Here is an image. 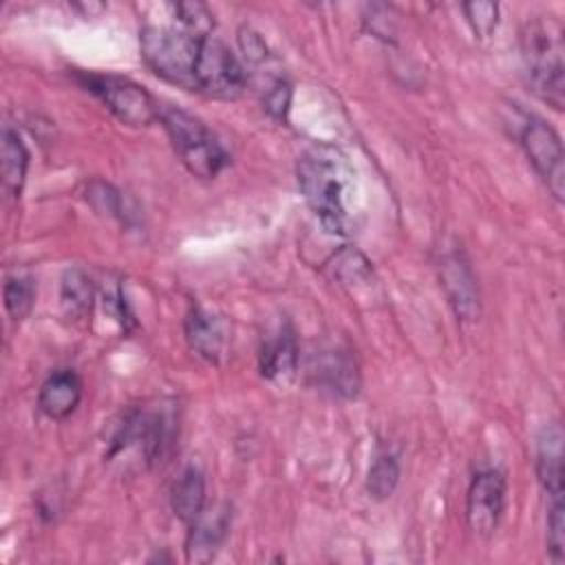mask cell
<instances>
[{
	"mask_svg": "<svg viewBox=\"0 0 565 565\" xmlns=\"http://www.w3.org/2000/svg\"><path fill=\"white\" fill-rule=\"evenodd\" d=\"M82 399V382L75 371H53L40 386L38 406L51 419H66Z\"/></svg>",
	"mask_w": 565,
	"mask_h": 565,
	"instance_id": "8fae6325",
	"label": "cell"
},
{
	"mask_svg": "<svg viewBox=\"0 0 565 565\" xmlns=\"http://www.w3.org/2000/svg\"><path fill=\"white\" fill-rule=\"evenodd\" d=\"M439 278L457 318L477 320L479 289L472 269L461 252H446L439 260Z\"/></svg>",
	"mask_w": 565,
	"mask_h": 565,
	"instance_id": "9c48e42d",
	"label": "cell"
},
{
	"mask_svg": "<svg viewBox=\"0 0 565 565\" xmlns=\"http://www.w3.org/2000/svg\"><path fill=\"white\" fill-rule=\"evenodd\" d=\"M203 40L179 24H146L139 33L141 57L150 71L188 90H194V66Z\"/></svg>",
	"mask_w": 565,
	"mask_h": 565,
	"instance_id": "7a4b0ae2",
	"label": "cell"
},
{
	"mask_svg": "<svg viewBox=\"0 0 565 565\" xmlns=\"http://www.w3.org/2000/svg\"><path fill=\"white\" fill-rule=\"evenodd\" d=\"M84 84L90 93H95L108 110L128 126H148L154 119H159V104L152 99V95L126 79L115 75H84Z\"/></svg>",
	"mask_w": 565,
	"mask_h": 565,
	"instance_id": "8992f818",
	"label": "cell"
},
{
	"mask_svg": "<svg viewBox=\"0 0 565 565\" xmlns=\"http://www.w3.org/2000/svg\"><path fill=\"white\" fill-rule=\"evenodd\" d=\"M289 104H291V84H289L287 79H276V82L271 84V88L265 93V97H263L265 110H267L274 119L282 121V119H287Z\"/></svg>",
	"mask_w": 565,
	"mask_h": 565,
	"instance_id": "cb8c5ba5",
	"label": "cell"
},
{
	"mask_svg": "<svg viewBox=\"0 0 565 565\" xmlns=\"http://www.w3.org/2000/svg\"><path fill=\"white\" fill-rule=\"evenodd\" d=\"M296 366H298L296 335L289 327H280L260 347V353H258L260 375L267 380H285L294 375Z\"/></svg>",
	"mask_w": 565,
	"mask_h": 565,
	"instance_id": "5bb4252c",
	"label": "cell"
},
{
	"mask_svg": "<svg viewBox=\"0 0 565 565\" xmlns=\"http://www.w3.org/2000/svg\"><path fill=\"white\" fill-rule=\"evenodd\" d=\"M521 60L530 88L556 110L563 108V26L554 15H536L521 29Z\"/></svg>",
	"mask_w": 565,
	"mask_h": 565,
	"instance_id": "6da1fadb",
	"label": "cell"
},
{
	"mask_svg": "<svg viewBox=\"0 0 565 565\" xmlns=\"http://www.w3.org/2000/svg\"><path fill=\"white\" fill-rule=\"evenodd\" d=\"M230 527V512L227 508L218 505L210 512H201L194 523H190V534L185 541V556L188 561H210L218 545L223 543Z\"/></svg>",
	"mask_w": 565,
	"mask_h": 565,
	"instance_id": "7c38bea8",
	"label": "cell"
},
{
	"mask_svg": "<svg viewBox=\"0 0 565 565\" xmlns=\"http://www.w3.org/2000/svg\"><path fill=\"white\" fill-rule=\"evenodd\" d=\"M468 24L477 38H490L499 24V4L497 2H463L461 4Z\"/></svg>",
	"mask_w": 565,
	"mask_h": 565,
	"instance_id": "7402d4cb",
	"label": "cell"
},
{
	"mask_svg": "<svg viewBox=\"0 0 565 565\" xmlns=\"http://www.w3.org/2000/svg\"><path fill=\"white\" fill-rule=\"evenodd\" d=\"M245 88V71L238 57L212 35L201 42L194 66V90L216 99H236Z\"/></svg>",
	"mask_w": 565,
	"mask_h": 565,
	"instance_id": "5b68a950",
	"label": "cell"
},
{
	"mask_svg": "<svg viewBox=\"0 0 565 565\" xmlns=\"http://www.w3.org/2000/svg\"><path fill=\"white\" fill-rule=\"evenodd\" d=\"M547 552L554 563H563L565 558V514L563 499H554L547 512Z\"/></svg>",
	"mask_w": 565,
	"mask_h": 565,
	"instance_id": "603a6c76",
	"label": "cell"
},
{
	"mask_svg": "<svg viewBox=\"0 0 565 565\" xmlns=\"http://www.w3.org/2000/svg\"><path fill=\"white\" fill-rule=\"evenodd\" d=\"M505 503V477L490 468L472 477L466 497V519L475 534L490 536L501 519Z\"/></svg>",
	"mask_w": 565,
	"mask_h": 565,
	"instance_id": "ba28073f",
	"label": "cell"
},
{
	"mask_svg": "<svg viewBox=\"0 0 565 565\" xmlns=\"http://www.w3.org/2000/svg\"><path fill=\"white\" fill-rule=\"evenodd\" d=\"M238 46H241L245 60L252 62V64L265 62V57H267V44L263 42L260 33H256L249 26L238 29Z\"/></svg>",
	"mask_w": 565,
	"mask_h": 565,
	"instance_id": "d4e9b609",
	"label": "cell"
},
{
	"mask_svg": "<svg viewBox=\"0 0 565 565\" xmlns=\"http://www.w3.org/2000/svg\"><path fill=\"white\" fill-rule=\"evenodd\" d=\"M399 481V463L395 459L393 452H377L371 470H369V479H366V490L373 499L382 501L386 497L393 494L395 486Z\"/></svg>",
	"mask_w": 565,
	"mask_h": 565,
	"instance_id": "d6986e66",
	"label": "cell"
},
{
	"mask_svg": "<svg viewBox=\"0 0 565 565\" xmlns=\"http://www.w3.org/2000/svg\"><path fill=\"white\" fill-rule=\"evenodd\" d=\"M93 298H95L93 282L82 269H68L62 276L60 300H62V309L68 318H73V320L84 318L93 307Z\"/></svg>",
	"mask_w": 565,
	"mask_h": 565,
	"instance_id": "ac0fdd59",
	"label": "cell"
},
{
	"mask_svg": "<svg viewBox=\"0 0 565 565\" xmlns=\"http://www.w3.org/2000/svg\"><path fill=\"white\" fill-rule=\"evenodd\" d=\"M563 430L550 424L536 441V475L550 499H563Z\"/></svg>",
	"mask_w": 565,
	"mask_h": 565,
	"instance_id": "4fadbf2b",
	"label": "cell"
},
{
	"mask_svg": "<svg viewBox=\"0 0 565 565\" xmlns=\"http://www.w3.org/2000/svg\"><path fill=\"white\" fill-rule=\"evenodd\" d=\"M159 119L177 157L194 177L212 179L227 166L225 148L201 119L177 106H161Z\"/></svg>",
	"mask_w": 565,
	"mask_h": 565,
	"instance_id": "3957f363",
	"label": "cell"
},
{
	"mask_svg": "<svg viewBox=\"0 0 565 565\" xmlns=\"http://www.w3.org/2000/svg\"><path fill=\"white\" fill-rule=\"evenodd\" d=\"M205 505V479L199 468L188 466L172 486V510L183 523H194Z\"/></svg>",
	"mask_w": 565,
	"mask_h": 565,
	"instance_id": "2e32d148",
	"label": "cell"
},
{
	"mask_svg": "<svg viewBox=\"0 0 565 565\" xmlns=\"http://www.w3.org/2000/svg\"><path fill=\"white\" fill-rule=\"evenodd\" d=\"M298 183L324 230L331 234H344V179L340 163L333 159V154H327L322 150L305 152L298 161Z\"/></svg>",
	"mask_w": 565,
	"mask_h": 565,
	"instance_id": "277c9868",
	"label": "cell"
},
{
	"mask_svg": "<svg viewBox=\"0 0 565 565\" xmlns=\"http://www.w3.org/2000/svg\"><path fill=\"white\" fill-rule=\"evenodd\" d=\"M185 338L190 349L205 358L207 362H216L223 353V344H225V333H223V324L221 320L201 309V307H192L185 316Z\"/></svg>",
	"mask_w": 565,
	"mask_h": 565,
	"instance_id": "9a60e30c",
	"label": "cell"
},
{
	"mask_svg": "<svg viewBox=\"0 0 565 565\" xmlns=\"http://www.w3.org/2000/svg\"><path fill=\"white\" fill-rule=\"evenodd\" d=\"M2 188L9 196H20L26 168H29V150L20 135L9 126L2 130Z\"/></svg>",
	"mask_w": 565,
	"mask_h": 565,
	"instance_id": "e0dca14e",
	"label": "cell"
},
{
	"mask_svg": "<svg viewBox=\"0 0 565 565\" xmlns=\"http://www.w3.org/2000/svg\"><path fill=\"white\" fill-rule=\"evenodd\" d=\"M172 9V20L183 26L185 31L201 35V38H210L212 29H214V15L210 13V9L201 2H179V4H170Z\"/></svg>",
	"mask_w": 565,
	"mask_h": 565,
	"instance_id": "44dd1931",
	"label": "cell"
},
{
	"mask_svg": "<svg viewBox=\"0 0 565 565\" xmlns=\"http://www.w3.org/2000/svg\"><path fill=\"white\" fill-rule=\"evenodd\" d=\"M521 146L541 177V181L547 185L550 194L556 201H563V181H565V166H563V143L556 130L545 124L539 117H527L521 128Z\"/></svg>",
	"mask_w": 565,
	"mask_h": 565,
	"instance_id": "52a82bcc",
	"label": "cell"
},
{
	"mask_svg": "<svg viewBox=\"0 0 565 565\" xmlns=\"http://www.w3.org/2000/svg\"><path fill=\"white\" fill-rule=\"evenodd\" d=\"M309 375L318 386L338 397H355L360 388V373L355 358L344 349H322L309 358Z\"/></svg>",
	"mask_w": 565,
	"mask_h": 565,
	"instance_id": "30bf717a",
	"label": "cell"
},
{
	"mask_svg": "<svg viewBox=\"0 0 565 565\" xmlns=\"http://www.w3.org/2000/svg\"><path fill=\"white\" fill-rule=\"evenodd\" d=\"M35 302V282L31 276H11L4 282V307L13 320H24Z\"/></svg>",
	"mask_w": 565,
	"mask_h": 565,
	"instance_id": "ffe728a7",
	"label": "cell"
}]
</instances>
